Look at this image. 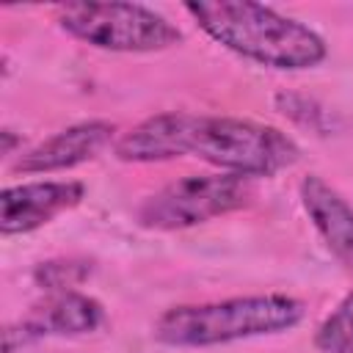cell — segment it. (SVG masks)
Wrapping results in <instances>:
<instances>
[{
  "instance_id": "6da1fadb",
  "label": "cell",
  "mask_w": 353,
  "mask_h": 353,
  "mask_svg": "<svg viewBox=\"0 0 353 353\" xmlns=\"http://www.w3.org/2000/svg\"><path fill=\"white\" fill-rule=\"evenodd\" d=\"M182 154L251 179L295 165L301 149L279 127L201 113H157L116 141V157L124 163H160Z\"/></svg>"
},
{
  "instance_id": "7a4b0ae2",
  "label": "cell",
  "mask_w": 353,
  "mask_h": 353,
  "mask_svg": "<svg viewBox=\"0 0 353 353\" xmlns=\"http://www.w3.org/2000/svg\"><path fill=\"white\" fill-rule=\"evenodd\" d=\"M199 28L226 50L281 72L312 69L325 58V41L303 22L248 0L185 3Z\"/></svg>"
},
{
  "instance_id": "3957f363",
  "label": "cell",
  "mask_w": 353,
  "mask_h": 353,
  "mask_svg": "<svg viewBox=\"0 0 353 353\" xmlns=\"http://www.w3.org/2000/svg\"><path fill=\"white\" fill-rule=\"evenodd\" d=\"M303 320V303L290 295H245L212 303H185L160 314L154 339L171 347H210L290 331Z\"/></svg>"
},
{
  "instance_id": "277c9868",
  "label": "cell",
  "mask_w": 353,
  "mask_h": 353,
  "mask_svg": "<svg viewBox=\"0 0 353 353\" xmlns=\"http://www.w3.org/2000/svg\"><path fill=\"white\" fill-rule=\"evenodd\" d=\"M55 19L69 36L110 52H154L182 39L176 25L141 3H63Z\"/></svg>"
},
{
  "instance_id": "5b68a950",
  "label": "cell",
  "mask_w": 353,
  "mask_h": 353,
  "mask_svg": "<svg viewBox=\"0 0 353 353\" xmlns=\"http://www.w3.org/2000/svg\"><path fill=\"white\" fill-rule=\"evenodd\" d=\"M254 196L251 179L240 174H188L146 196L138 207V223L157 232H176L232 210Z\"/></svg>"
},
{
  "instance_id": "8992f818",
  "label": "cell",
  "mask_w": 353,
  "mask_h": 353,
  "mask_svg": "<svg viewBox=\"0 0 353 353\" xmlns=\"http://www.w3.org/2000/svg\"><path fill=\"white\" fill-rule=\"evenodd\" d=\"M105 320V312L99 306V301H94L91 295H83L77 290H61V292H50L41 303H36L30 309L28 317H22L19 323L6 328V353H14L22 345H30L36 339L44 336H77V334H88L97 331Z\"/></svg>"
},
{
  "instance_id": "52a82bcc",
  "label": "cell",
  "mask_w": 353,
  "mask_h": 353,
  "mask_svg": "<svg viewBox=\"0 0 353 353\" xmlns=\"http://www.w3.org/2000/svg\"><path fill=\"white\" fill-rule=\"evenodd\" d=\"M83 193H85L83 182H61V179L6 188L0 193V232L3 234L33 232L50 223L55 215L80 204Z\"/></svg>"
},
{
  "instance_id": "ba28073f",
  "label": "cell",
  "mask_w": 353,
  "mask_h": 353,
  "mask_svg": "<svg viewBox=\"0 0 353 353\" xmlns=\"http://www.w3.org/2000/svg\"><path fill=\"white\" fill-rule=\"evenodd\" d=\"M116 127L110 121H80L72 124L52 138L33 146L28 154H22L14 163V171L19 174H50L74 168L85 160H94L113 138Z\"/></svg>"
},
{
  "instance_id": "9c48e42d",
  "label": "cell",
  "mask_w": 353,
  "mask_h": 353,
  "mask_svg": "<svg viewBox=\"0 0 353 353\" xmlns=\"http://www.w3.org/2000/svg\"><path fill=\"white\" fill-rule=\"evenodd\" d=\"M301 204L328 251L353 270V207L317 174L301 179Z\"/></svg>"
},
{
  "instance_id": "30bf717a",
  "label": "cell",
  "mask_w": 353,
  "mask_h": 353,
  "mask_svg": "<svg viewBox=\"0 0 353 353\" xmlns=\"http://www.w3.org/2000/svg\"><path fill=\"white\" fill-rule=\"evenodd\" d=\"M314 347L320 353H353V292L345 295L339 306L320 323Z\"/></svg>"
},
{
  "instance_id": "8fae6325",
  "label": "cell",
  "mask_w": 353,
  "mask_h": 353,
  "mask_svg": "<svg viewBox=\"0 0 353 353\" xmlns=\"http://www.w3.org/2000/svg\"><path fill=\"white\" fill-rule=\"evenodd\" d=\"M276 108L287 119H292L298 127H306L317 135H328L334 130V116L317 99H309V97H301V94H279Z\"/></svg>"
},
{
  "instance_id": "7c38bea8",
  "label": "cell",
  "mask_w": 353,
  "mask_h": 353,
  "mask_svg": "<svg viewBox=\"0 0 353 353\" xmlns=\"http://www.w3.org/2000/svg\"><path fill=\"white\" fill-rule=\"evenodd\" d=\"M88 262L83 259H50L41 262L33 273L36 284L47 292H61V290H74L85 276H88Z\"/></svg>"
}]
</instances>
